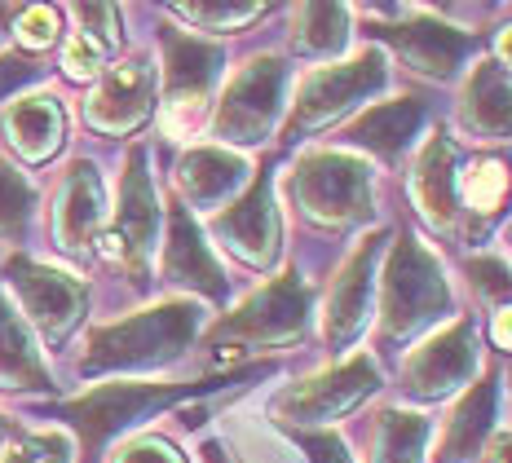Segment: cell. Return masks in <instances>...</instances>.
Wrapping results in <instances>:
<instances>
[{"instance_id":"cell-25","label":"cell","mask_w":512,"mask_h":463,"mask_svg":"<svg viewBox=\"0 0 512 463\" xmlns=\"http://www.w3.org/2000/svg\"><path fill=\"white\" fill-rule=\"evenodd\" d=\"M495 402H499V380H482L473 384V393L460 402L451 428H446V441H442V463H464L477 455L482 437L490 433L495 424Z\"/></svg>"},{"instance_id":"cell-31","label":"cell","mask_w":512,"mask_h":463,"mask_svg":"<svg viewBox=\"0 0 512 463\" xmlns=\"http://www.w3.org/2000/svg\"><path fill=\"white\" fill-rule=\"evenodd\" d=\"M0 463H71V446L62 433H31Z\"/></svg>"},{"instance_id":"cell-20","label":"cell","mask_w":512,"mask_h":463,"mask_svg":"<svg viewBox=\"0 0 512 463\" xmlns=\"http://www.w3.org/2000/svg\"><path fill=\"white\" fill-rule=\"evenodd\" d=\"M164 278L173 287H190V292L221 300L226 296V274H221L217 256L208 252L204 234H199L190 208H173L168 217V247H164Z\"/></svg>"},{"instance_id":"cell-22","label":"cell","mask_w":512,"mask_h":463,"mask_svg":"<svg viewBox=\"0 0 512 463\" xmlns=\"http://www.w3.org/2000/svg\"><path fill=\"white\" fill-rule=\"evenodd\" d=\"M420 128H424V106L415 98H398V102L371 106V111L349 128V142L380 155L384 164H398V159L407 155V146L420 137Z\"/></svg>"},{"instance_id":"cell-42","label":"cell","mask_w":512,"mask_h":463,"mask_svg":"<svg viewBox=\"0 0 512 463\" xmlns=\"http://www.w3.org/2000/svg\"><path fill=\"white\" fill-rule=\"evenodd\" d=\"M9 18H14V9H9V5H0V36H5V27H9Z\"/></svg>"},{"instance_id":"cell-4","label":"cell","mask_w":512,"mask_h":463,"mask_svg":"<svg viewBox=\"0 0 512 463\" xmlns=\"http://www.w3.org/2000/svg\"><path fill=\"white\" fill-rule=\"evenodd\" d=\"M305 331H309V287L296 274H283L212 327V353L226 358V353L239 349H283V344L301 340Z\"/></svg>"},{"instance_id":"cell-9","label":"cell","mask_w":512,"mask_h":463,"mask_svg":"<svg viewBox=\"0 0 512 463\" xmlns=\"http://www.w3.org/2000/svg\"><path fill=\"white\" fill-rule=\"evenodd\" d=\"M186 384H106V389L84 393L80 402L67 406V419L80 428L84 446L98 450L102 441H111L124 428L142 424L146 415L173 406L177 397H186Z\"/></svg>"},{"instance_id":"cell-33","label":"cell","mask_w":512,"mask_h":463,"mask_svg":"<svg viewBox=\"0 0 512 463\" xmlns=\"http://www.w3.org/2000/svg\"><path fill=\"white\" fill-rule=\"evenodd\" d=\"M102 62H106V49L102 45H93L89 36H71V45L67 53H62V71L71 75V80H93V75L102 71Z\"/></svg>"},{"instance_id":"cell-24","label":"cell","mask_w":512,"mask_h":463,"mask_svg":"<svg viewBox=\"0 0 512 463\" xmlns=\"http://www.w3.org/2000/svg\"><path fill=\"white\" fill-rule=\"evenodd\" d=\"M40 384H49V375L36 353V340L0 296V389H40Z\"/></svg>"},{"instance_id":"cell-14","label":"cell","mask_w":512,"mask_h":463,"mask_svg":"<svg viewBox=\"0 0 512 463\" xmlns=\"http://www.w3.org/2000/svg\"><path fill=\"white\" fill-rule=\"evenodd\" d=\"M380 234L362 239L354 247L345 265H340L332 292H327V314H323V331L332 349H345L354 344L362 331H367L371 318V292H376V261H380Z\"/></svg>"},{"instance_id":"cell-34","label":"cell","mask_w":512,"mask_h":463,"mask_svg":"<svg viewBox=\"0 0 512 463\" xmlns=\"http://www.w3.org/2000/svg\"><path fill=\"white\" fill-rule=\"evenodd\" d=\"M468 278H473V287L482 292L486 300H508L512 296V274L504 261H490V256H477V261H468Z\"/></svg>"},{"instance_id":"cell-35","label":"cell","mask_w":512,"mask_h":463,"mask_svg":"<svg viewBox=\"0 0 512 463\" xmlns=\"http://www.w3.org/2000/svg\"><path fill=\"white\" fill-rule=\"evenodd\" d=\"M18 40H23L27 49H49L53 40H58V14L53 9H23L18 14Z\"/></svg>"},{"instance_id":"cell-26","label":"cell","mask_w":512,"mask_h":463,"mask_svg":"<svg viewBox=\"0 0 512 463\" xmlns=\"http://www.w3.org/2000/svg\"><path fill=\"white\" fill-rule=\"evenodd\" d=\"M433 424L411 411H384L371 433V463H424V441Z\"/></svg>"},{"instance_id":"cell-36","label":"cell","mask_w":512,"mask_h":463,"mask_svg":"<svg viewBox=\"0 0 512 463\" xmlns=\"http://www.w3.org/2000/svg\"><path fill=\"white\" fill-rule=\"evenodd\" d=\"M115 463H186L177 455L168 441H159V437H142V441H128V446L120 450V459Z\"/></svg>"},{"instance_id":"cell-6","label":"cell","mask_w":512,"mask_h":463,"mask_svg":"<svg viewBox=\"0 0 512 463\" xmlns=\"http://www.w3.org/2000/svg\"><path fill=\"white\" fill-rule=\"evenodd\" d=\"M384 84H389V67H384V58H380L376 49L358 53V58L340 62V67L314 71L301 84L296 102H292L287 142H301V137L318 133V128H327L332 120H340L349 106H358V102H367L371 93H380Z\"/></svg>"},{"instance_id":"cell-11","label":"cell","mask_w":512,"mask_h":463,"mask_svg":"<svg viewBox=\"0 0 512 463\" xmlns=\"http://www.w3.org/2000/svg\"><path fill=\"white\" fill-rule=\"evenodd\" d=\"M212 234H217V239L252 269H270L274 261H279L283 221H279V208H274L270 172H261V177H256L226 212L212 217Z\"/></svg>"},{"instance_id":"cell-38","label":"cell","mask_w":512,"mask_h":463,"mask_svg":"<svg viewBox=\"0 0 512 463\" xmlns=\"http://www.w3.org/2000/svg\"><path fill=\"white\" fill-rule=\"evenodd\" d=\"M36 71L40 67H31L27 58H0V98H5V93H14L18 84L36 80Z\"/></svg>"},{"instance_id":"cell-43","label":"cell","mask_w":512,"mask_h":463,"mask_svg":"<svg viewBox=\"0 0 512 463\" xmlns=\"http://www.w3.org/2000/svg\"><path fill=\"white\" fill-rule=\"evenodd\" d=\"M5 437H9V428H5V419H0V446H5Z\"/></svg>"},{"instance_id":"cell-30","label":"cell","mask_w":512,"mask_h":463,"mask_svg":"<svg viewBox=\"0 0 512 463\" xmlns=\"http://www.w3.org/2000/svg\"><path fill=\"white\" fill-rule=\"evenodd\" d=\"M173 14L195 23L199 31H239V27H248L252 18H261L265 9L261 5H177Z\"/></svg>"},{"instance_id":"cell-27","label":"cell","mask_w":512,"mask_h":463,"mask_svg":"<svg viewBox=\"0 0 512 463\" xmlns=\"http://www.w3.org/2000/svg\"><path fill=\"white\" fill-rule=\"evenodd\" d=\"M292 45L309 58H336L349 45V9L345 5H301L292 23Z\"/></svg>"},{"instance_id":"cell-15","label":"cell","mask_w":512,"mask_h":463,"mask_svg":"<svg viewBox=\"0 0 512 463\" xmlns=\"http://www.w3.org/2000/svg\"><path fill=\"white\" fill-rule=\"evenodd\" d=\"M380 36L402 53V62H407L415 75H429V80H451V75L477 53V36L437 23L429 14H415L407 23L380 27Z\"/></svg>"},{"instance_id":"cell-17","label":"cell","mask_w":512,"mask_h":463,"mask_svg":"<svg viewBox=\"0 0 512 463\" xmlns=\"http://www.w3.org/2000/svg\"><path fill=\"white\" fill-rule=\"evenodd\" d=\"M106 221V190L93 164H80L67 172L58 199H53V243L67 256H84L93 243L102 239Z\"/></svg>"},{"instance_id":"cell-37","label":"cell","mask_w":512,"mask_h":463,"mask_svg":"<svg viewBox=\"0 0 512 463\" xmlns=\"http://www.w3.org/2000/svg\"><path fill=\"white\" fill-rule=\"evenodd\" d=\"M296 441H301L309 463H354L349 459V450H345V441H340L336 433H301Z\"/></svg>"},{"instance_id":"cell-1","label":"cell","mask_w":512,"mask_h":463,"mask_svg":"<svg viewBox=\"0 0 512 463\" xmlns=\"http://www.w3.org/2000/svg\"><path fill=\"white\" fill-rule=\"evenodd\" d=\"M199 331V305L190 300H168L146 314H133L111 327H98L84 349V371H155V366L177 362L190 349Z\"/></svg>"},{"instance_id":"cell-32","label":"cell","mask_w":512,"mask_h":463,"mask_svg":"<svg viewBox=\"0 0 512 463\" xmlns=\"http://www.w3.org/2000/svg\"><path fill=\"white\" fill-rule=\"evenodd\" d=\"M71 14L80 23V36H89L93 45H102L106 53L120 45V14L111 5H76Z\"/></svg>"},{"instance_id":"cell-39","label":"cell","mask_w":512,"mask_h":463,"mask_svg":"<svg viewBox=\"0 0 512 463\" xmlns=\"http://www.w3.org/2000/svg\"><path fill=\"white\" fill-rule=\"evenodd\" d=\"M490 336H495V344H499L504 353H512V305H504V309L495 314V327H490Z\"/></svg>"},{"instance_id":"cell-16","label":"cell","mask_w":512,"mask_h":463,"mask_svg":"<svg viewBox=\"0 0 512 463\" xmlns=\"http://www.w3.org/2000/svg\"><path fill=\"white\" fill-rule=\"evenodd\" d=\"M151 106H155V71L146 62H120V67L102 75L93 98L84 102V120L98 133L124 137L146 124Z\"/></svg>"},{"instance_id":"cell-2","label":"cell","mask_w":512,"mask_h":463,"mask_svg":"<svg viewBox=\"0 0 512 463\" xmlns=\"http://www.w3.org/2000/svg\"><path fill=\"white\" fill-rule=\"evenodd\" d=\"M442 314H451V283L429 247L402 234L389 247V265H384V340H411Z\"/></svg>"},{"instance_id":"cell-10","label":"cell","mask_w":512,"mask_h":463,"mask_svg":"<svg viewBox=\"0 0 512 463\" xmlns=\"http://www.w3.org/2000/svg\"><path fill=\"white\" fill-rule=\"evenodd\" d=\"M477 375V327L473 318H455L429 336L420 349L402 362V389L415 402H437V397L455 393L460 384H473Z\"/></svg>"},{"instance_id":"cell-44","label":"cell","mask_w":512,"mask_h":463,"mask_svg":"<svg viewBox=\"0 0 512 463\" xmlns=\"http://www.w3.org/2000/svg\"><path fill=\"white\" fill-rule=\"evenodd\" d=\"M508 393H512V380H508Z\"/></svg>"},{"instance_id":"cell-18","label":"cell","mask_w":512,"mask_h":463,"mask_svg":"<svg viewBox=\"0 0 512 463\" xmlns=\"http://www.w3.org/2000/svg\"><path fill=\"white\" fill-rule=\"evenodd\" d=\"M248 159L226 146H199L177 164V190L190 208L217 212L248 186Z\"/></svg>"},{"instance_id":"cell-29","label":"cell","mask_w":512,"mask_h":463,"mask_svg":"<svg viewBox=\"0 0 512 463\" xmlns=\"http://www.w3.org/2000/svg\"><path fill=\"white\" fill-rule=\"evenodd\" d=\"M31 195L27 177L23 172H14L9 164H0V239H14V234H23V225L31 217Z\"/></svg>"},{"instance_id":"cell-5","label":"cell","mask_w":512,"mask_h":463,"mask_svg":"<svg viewBox=\"0 0 512 463\" xmlns=\"http://www.w3.org/2000/svg\"><path fill=\"white\" fill-rule=\"evenodd\" d=\"M164 58H168V71H164L168 89H164V106H159V124H164L168 137H190L208 120L212 84H217L226 53L212 45V40L186 36V31H168Z\"/></svg>"},{"instance_id":"cell-3","label":"cell","mask_w":512,"mask_h":463,"mask_svg":"<svg viewBox=\"0 0 512 463\" xmlns=\"http://www.w3.org/2000/svg\"><path fill=\"white\" fill-rule=\"evenodd\" d=\"M287 195L314 225L345 230L371 217V168L349 150H318L292 168Z\"/></svg>"},{"instance_id":"cell-19","label":"cell","mask_w":512,"mask_h":463,"mask_svg":"<svg viewBox=\"0 0 512 463\" xmlns=\"http://www.w3.org/2000/svg\"><path fill=\"white\" fill-rule=\"evenodd\" d=\"M455 177H460V150H455L451 137L437 133L429 146H424L420 164L411 172V199L415 208L424 212V221L433 230H455L460 225V190H455Z\"/></svg>"},{"instance_id":"cell-8","label":"cell","mask_w":512,"mask_h":463,"mask_svg":"<svg viewBox=\"0 0 512 463\" xmlns=\"http://www.w3.org/2000/svg\"><path fill=\"white\" fill-rule=\"evenodd\" d=\"M376 389H380L376 362L349 358V362L332 366V371H318V375H309V380L292 384L287 393H279L274 415H279L283 424H296V428L336 424V419H345L349 411H358Z\"/></svg>"},{"instance_id":"cell-40","label":"cell","mask_w":512,"mask_h":463,"mask_svg":"<svg viewBox=\"0 0 512 463\" xmlns=\"http://www.w3.org/2000/svg\"><path fill=\"white\" fill-rule=\"evenodd\" d=\"M486 463H512V433H499L486 450Z\"/></svg>"},{"instance_id":"cell-28","label":"cell","mask_w":512,"mask_h":463,"mask_svg":"<svg viewBox=\"0 0 512 463\" xmlns=\"http://www.w3.org/2000/svg\"><path fill=\"white\" fill-rule=\"evenodd\" d=\"M455 190H460V208L477 212V217H490V212H499V203L508 195V164H499V159L460 164Z\"/></svg>"},{"instance_id":"cell-23","label":"cell","mask_w":512,"mask_h":463,"mask_svg":"<svg viewBox=\"0 0 512 463\" xmlns=\"http://www.w3.org/2000/svg\"><path fill=\"white\" fill-rule=\"evenodd\" d=\"M62 106L49 93H31V98H18L5 111V133L9 146L27 159V164H45L53 150L62 146Z\"/></svg>"},{"instance_id":"cell-41","label":"cell","mask_w":512,"mask_h":463,"mask_svg":"<svg viewBox=\"0 0 512 463\" xmlns=\"http://www.w3.org/2000/svg\"><path fill=\"white\" fill-rule=\"evenodd\" d=\"M499 58H504V67L512 71V27L499 31Z\"/></svg>"},{"instance_id":"cell-13","label":"cell","mask_w":512,"mask_h":463,"mask_svg":"<svg viewBox=\"0 0 512 463\" xmlns=\"http://www.w3.org/2000/svg\"><path fill=\"white\" fill-rule=\"evenodd\" d=\"M155 234H159V203H155L151 172H146V150H133L128 155V172H124L115 230L102 234L98 243L111 261H124L133 274H146V261L155 252Z\"/></svg>"},{"instance_id":"cell-12","label":"cell","mask_w":512,"mask_h":463,"mask_svg":"<svg viewBox=\"0 0 512 463\" xmlns=\"http://www.w3.org/2000/svg\"><path fill=\"white\" fill-rule=\"evenodd\" d=\"M9 292L18 296L27 322L49 344L67 340L71 327L84 318V287L71 274H62V269H49V265H36V261L18 256V261L9 265Z\"/></svg>"},{"instance_id":"cell-7","label":"cell","mask_w":512,"mask_h":463,"mask_svg":"<svg viewBox=\"0 0 512 463\" xmlns=\"http://www.w3.org/2000/svg\"><path fill=\"white\" fill-rule=\"evenodd\" d=\"M287 93V67L283 58H252L248 67L230 80L226 98L217 106V128L221 142L230 146H256L274 133Z\"/></svg>"},{"instance_id":"cell-21","label":"cell","mask_w":512,"mask_h":463,"mask_svg":"<svg viewBox=\"0 0 512 463\" xmlns=\"http://www.w3.org/2000/svg\"><path fill=\"white\" fill-rule=\"evenodd\" d=\"M460 128L477 142L512 137V80L499 62H477L460 98Z\"/></svg>"}]
</instances>
